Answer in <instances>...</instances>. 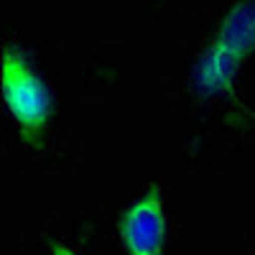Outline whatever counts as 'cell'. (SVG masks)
Wrapping results in <instances>:
<instances>
[{"label": "cell", "instance_id": "obj_1", "mask_svg": "<svg viewBox=\"0 0 255 255\" xmlns=\"http://www.w3.org/2000/svg\"><path fill=\"white\" fill-rule=\"evenodd\" d=\"M255 54V0H238L225 18L207 49L197 59L194 87L204 97L230 92L238 69Z\"/></svg>", "mask_w": 255, "mask_h": 255}, {"label": "cell", "instance_id": "obj_2", "mask_svg": "<svg viewBox=\"0 0 255 255\" xmlns=\"http://www.w3.org/2000/svg\"><path fill=\"white\" fill-rule=\"evenodd\" d=\"M3 97L13 120L28 138L38 135L46 128L51 118L49 87L31 69L26 56L10 46L3 51Z\"/></svg>", "mask_w": 255, "mask_h": 255}, {"label": "cell", "instance_id": "obj_3", "mask_svg": "<svg viewBox=\"0 0 255 255\" xmlns=\"http://www.w3.org/2000/svg\"><path fill=\"white\" fill-rule=\"evenodd\" d=\"M118 235L128 255H163L168 238V220L158 184H148L128 204L118 222Z\"/></svg>", "mask_w": 255, "mask_h": 255}, {"label": "cell", "instance_id": "obj_4", "mask_svg": "<svg viewBox=\"0 0 255 255\" xmlns=\"http://www.w3.org/2000/svg\"><path fill=\"white\" fill-rule=\"evenodd\" d=\"M51 255H77V253L67 245H61V243H51Z\"/></svg>", "mask_w": 255, "mask_h": 255}]
</instances>
